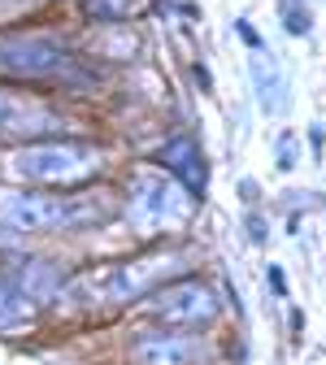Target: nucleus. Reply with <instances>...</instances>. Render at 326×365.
Segmentation results:
<instances>
[{
    "label": "nucleus",
    "mask_w": 326,
    "mask_h": 365,
    "mask_svg": "<svg viewBox=\"0 0 326 365\" xmlns=\"http://www.w3.org/2000/svg\"><path fill=\"white\" fill-rule=\"evenodd\" d=\"M192 205H196L192 192L174 174H157V170H139L126 192V217L139 231H174L192 217Z\"/></svg>",
    "instance_id": "obj_1"
},
{
    "label": "nucleus",
    "mask_w": 326,
    "mask_h": 365,
    "mask_svg": "<svg viewBox=\"0 0 326 365\" xmlns=\"http://www.w3.org/2000/svg\"><path fill=\"white\" fill-rule=\"evenodd\" d=\"M0 217L18 231H70L78 222H101L105 205H83V196L66 200L53 192H14L0 200Z\"/></svg>",
    "instance_id": "obj_2"
},
{
    "label": "nucleus",
    "mask_w": 326,
    "mask_h": 365,
    "mask_svg": "<svg viewBox=\"0 0 326 365\" xmlns=\"http://www.w3.org/2000/svg\"><path fill=\"white\" fill-rule=\"evenodd\" d=\"M14 170L31 182H44V187H70V182H87L101 170V153L70 144V140H44V144L22 148Z\"/></svg>",
    "instance_id": "obj_3"
},
{
    "label": "nucleus",
    "mask_w": 326,
    "mask_h": 365,
    "mask_svg": "<svg viewBox=\"0 0 326 365\" xmlns=\"http://www.w3.org/2000/svg\"><path fill=\"white\" fill-rule=\"evenodd\" d=\"M183 269H188V261H183V257H174V252H165V257H131V261H122V265L96 269L91 279L101 283L96 300H109V304H126V300H135V296L153 292L157 283L174 279V274H183Z\"/></svg>",
    "instance_id": "obj_4"
},
{
    "label": "nucleus",
    "mask_w": 326,
    "mask_h": 365,
    "mask_svg": "<svg viewBox=\"0 0 326 365\" xmlns=\"http://www.w3.org/2000/svg\"><path fill=\"white\" fill-rule=\"evenodd\" d=\"M70 66V53L53 35H0V74L14 78H61Z\"/></svg>",
    "instance_id": "obj_5"
},
{
    "label": "nucleus",
    "mask_w": 326,
    "mask_h": 365,
    "mask_svg": "<svg viewBox=\"0 0 326 365\" xmlns=\"http://www.w3.org/2000/svg\"><path fill=\"white\" fill-rule=\"evenodd\" d=\"M135 365H205L209 339L200 331H148L131 344Z\"/></svg>",
    "instance_id": "obj_6"
},
{
    "label": "nucleus",
    "mask_w": 326,
    "mask_h": 365,
    "mask_svg": "<svg viewBox=\"0 0 326 365\" xmlns=\"http://www.w3.org/2000/svg\"><path fill=\"white\" fill-rule=\"evenodd\" d=\"M218 292L205 287V283H174L165 292L153 296L148 313L161 317V322H174V327H200V322H213L218 317Z\"/></svg>",
    "instance_id": "obj_7"
},
{
    "label": "nucleus",
    "mask_w": 326,
    "mask_h": 365,
    "mask_svg": "<svg viewBox=\"0 0 326 365\" xmlns=\"http://www.w3.org/2000/svg\"><path fill=\"white\" fill-rule=\"evenodd\" d=\"M53 126H57V113H49L35 101H26L22 91H0V135L35 140V135H49Z\"/></svg>",
    "instance_id": "obj_8"
},
{
    "label": "nucleus",
    "mask_w": 326,
    "mask_h": 365,
    "mask_svg": "<svg viewBox=\"0 0 326 365\" xmlns=\"http://www.w3.org/2000/svg\"><path fill=\"white\" fill-rule=\"evenodd\" d=\"M157 161H161V170L165 174H174L183 187H188L192 196H200L205 192V182H209V170H205V157H200V148L192 144V140H170L161 153H157Z\"/></svg>",
    "instance_id": "obj_9"
},
{
    "label": "nucleus",
    "mask_w": 326,
    "mask_h": 365,
    "mask_svg": "<svg viewBox=\"0 0 326 365\" xmlns=\"http://www.w3.org/2000/svg\"><path fill=\"white\" fill-rule=\"evenodd\" d=\"M248 74H253V83H257L261 109H270V113L283 109V70H278V61L270 57V48L248 53Z\"/></svg>",
    "instance_id": "obj_10"
},
{
    "label": "nucleus",
    "mask_w": 326,
    "mask_h": 365,
    "mask_svg": "<svg viewBox=\"0 0 326 365\" xmlns=\"http://www.w3.org/2000/svg\"><path fill=\"white\" fill-rule=\"evenodd\" d=\"M18 283H22V292L31 300H53L66 287V269L57 261H26L22 274H18Z\"/></svg>",
    "instance_id": "obj_11"
},
{
    "label": "nucleus",
    "mask_w": 326,
    "mask_h": 365,
    "mask_svg": "<svg viewBox=\"0 0 326 365\" xmlns=\"http://www.w3.org/2000/svg\"><path fill=\"white\" fill-rule=\"evenodd\" d=\"M31 317H35V300L22 292V283H9V279H0V331L26 327Z\"/></svg>",
    "instance_id": "obj_12"
},
{
    "label": "nucleus",
    "mask_w": 326,
    "mask_h": 365,
    "mask_svg": "<svg viewBox=\"0 0 326 365\" xmlns=\"http://www.w3.org/2000/svg\"><path fill=\"white\" fill-rule=\"evenodd\" d=\"M126 5H131V0H91V14H96V18H105V22H118L122 14H126Z\"/></svg>",
    "instance_id": "obj_13"
},
{
    "label": "nucleus",
    "mask_w": 326,
    "mask_h": 365,
    "mask_svg": "<svg viewBox=\"0 0 326 365\" xmlns=\"http://www.w3.org/2000/svg\"><path fill=\"white\" fill-rule=\"evenodd\" d=\"M296 157H300V148H296V135H278V170H292L296 165Z\"/></svg>",
    "instance_id": "obj_14"
},
{
    "label": "nucleus",
    "mask_w": 326,
    "mask_h": 365,
    "mask_svg": "<svg viewBox=\"0 0 326 365\" xmlns=\"http://www.w3.org/2000/svg\"><path fill=\"white\" fill-rule=\"evenodd\" d=\"M309 26H313V22H309L305 9H292V5L283 9V31H292V35H309Z\"/></svg>",
    "instance_id": "obj_15"
},
{
    "label": "nucleus",
    "mask_w": 326,
    "mask_h": 365,
    "mask_svg": "<svg viewBox=\"0 0 326 365\" xmlns=\"http://www.w3.org/2000/svg\"><path fill=\"white\" fill-rule=\"evenodd\" d=\"M235 31H240V39L248 43V53H257V48H265V39H261V35H257V31H253L248 22H235Z\"/></svg>",
    "instance_id": "obj_16"
},
{
    "label": "nucleus",
    "mask_w": 326,
    "mask_h": 365,
    "mask_svg": "<svg viewBox=\"0 0 326 365\" xmlns=\"http://www.w3.org/2000/svg\"><path fill=\"white\" fill-rule=\"evenodd\" d=\"M0 244H14V226H5V231H0Z\"/></svg>",
    "instance_id": "obj_17"
}]
</instances>
